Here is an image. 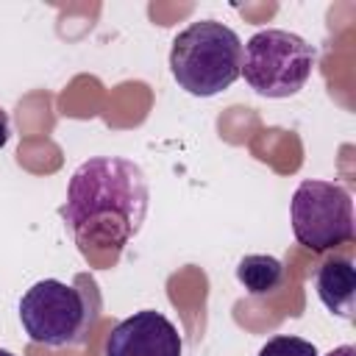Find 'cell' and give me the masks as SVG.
Instances as JSON below:
<instances>
[{"label":"cell","mask_w":356,"mask_h":356,"mask_svg":"<svg viewBox=\"0 0 356 356\" xmlns=\"http://www.w3.org/2000/svg\"><path fill=\"white\" fill-rule=\"evenodd\" d=\"M147 200L150 189L139 164L95 156L72 172L61 217L83 250H122L139 234Z\"/></svg>","instance_id":"1"},{"label":"cell","mask_w":356,"mask_h":356,"mask_svg":"<svg viewBox=\"0 0 356 356\" xmlns=\"http://www.w3.org/2000/svg\"><path fill=\"white\" fill-rule=\"evenodd\" d=\"M170 72L195 97H214L242 72V39L217 19L189 22L170 47Z\"/></svg>","instance_id":"2"},{"label":"cell","mask_w":356,"mask_h":356,"mask_svg":"<svg viewBox=\"0 0 356 356\" xmlns=\"http://www.w3.org/2000/svg\"><path fill=\"white\" fill-rule=\"evenodd\" d=\"M97 320V300L86 289L58 278L36 281L19 298V323L31 342L44 348H78Z\"/></svg>","instance_id":"3"},{"label":"cell","mask_w":356,"mask_h":356,"mask_svg":"<svg viewBox=\"0 0 356 356\" xmlns=\"http://www.w3.org/2000/svg\"><path fill=\"white\" fill-rule=\"evenodd\" d=\"M317 64V50L298 33L267 28L248 39L242 47V72L248 86L261 97H292L298 95Z\"/></svg>","instance_id":"4"},{"label":"cell","mask_w":356,"mask_h":356,"mask_svg":"<svg viewBox=\"0 0 356 356\" xmlns=\"http://www.w3.org/2000/svg\"><path fill=\"white\" fill-rule=\"evenodd\" d=\"M289 222L303 248L334 250L353 239V197L334 181H300L289 203Z\"/></svg>","instance_id":"5"},{"label":"cell","mask_w":356,"mask_h":356,"mask_svg":"<svg viewBox=\"0 0 356 356\" xmlns=\"http://www.w3.org/2000/svg\"><path fill=\"white\" fill-rule=\"evenodd\" d=\"M178 328L156 309L134 312L106 337V356H181Z\"/></svg>","instance_id":"6"},{"label":"cell","mask_w":356,"mask_h":356,"mask_svg":"<svg viewBox=\"0 0 356 356\" xmlns=\"http://www.w3.org/2000/svg\"><path fill=\"white\" fill-rule=\"evenodd\" d=\"M314 289H317V298L320 303L342 317V320H350L353 317V303H356V267L350 259L345 256H334V259H325L314 275Z\"/></svg>","instance_id":"7"},{"label":"cell","mask_w":356,"mask_h":356,"mask_svg":"<svg viewBox=\"0 0 356 356\" xmlns=\"http://www.w3.org/2000/svg\"><path fill=\"white\" fill-rule=\"evenodd\" d=\"M236 278L250 295H273L284 284V264L275 256L267 253H250L239 259L236 264Z\"/></svg>","instance_id":"8"},{"label":"cell","mask_w":356,"mask_h":356,"mask_svg":"<svg viewBox=\"0 0 356 356\" xmlns=\"http://www.w3.org/2000/svg\"><path fill=\"white\" fill-rule=\"evenodd\" d=\"M256 356H320V353H317V348H314L309 339H303V337L278 334V337L267 339Z\"/></svg>","instance_id":"9"},{"label":"cell","mask_w":356,"mask_h":356,"mask_svg":"<svg viewBox=\"0 0 356 356\" xmlns=\"http://www.w3.org/2000/svg\"><path fill=\"white\" fill-rule=\"evenodd\" d=\"M8 136H11V122H8V114L0 108V147L8 142Z\"/></svg>","instance_id":"10"},{"label":"cell","mask_w":356,"mask_h":356,"mask_svg":"<svg viewBox=\"0 0 356 356\" xmlns=\"http://www.w3.org/2000/svg\"><path fill=\"white\" fill-rule=\"evenodd\" d=\"M325 356H356V348H353V345H339V348H334V350L325 353Z\"/></svg>","instance_id":"11"},{"label":"cell","mask_w":356,"mask_h":356,"mask_svg":"<svg viewBox=\"0 0 356 356\" xmlns=\"http://www.w3.org/2000/svg\"><path fill=\"white\" fill-rule=\"evenodd\" d=\"M0 356H14V353H11V350H3V348H0Z\"/></svg>","instance_id":"12"}]
</instances>
